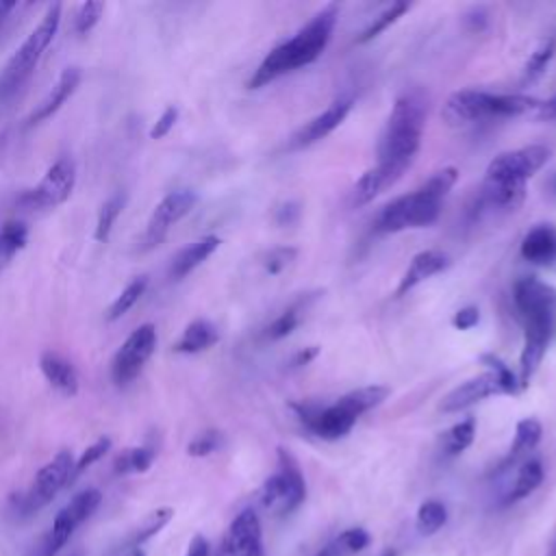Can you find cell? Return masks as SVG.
Listing matches in <instances>:
<instances>
[{
  "label": "cell",
  "instance_id": "6da1fadb",
  "mask_svg": "<svg viewBox=\"0 0 556 556\" xmlns=\"http://www.w3.org/2000/svg\"><path fill=\"white\" fill-rule=\"evenodd\" d=\"M339 4L330 2L319 9L291 39L282 41L280 46L271 48L265 59L258 63L254 74L248 80L250 89H258L269 85L282 74L311 65L328 46L332 30L337 26Z\"/></svg>",
  "mask_w": 556,
  "mask_h": 556
},
{
  "label": "cell",
  "instance_id": "e0dca14e",
  "mask_svg": "<svg viewBox=\"0 0 556 556\" xmlns=\"http://www.w3.org/2000/svg\"><path fill=\"white\" fill-rule=\"evenodd\" d=\"M554 319H539V321H526L523 324V348L519 354V389H526L530 380L534 378L552 337Z\"/></svg>",
  "mask_w": 556,
  "mask_h": 556
},
{
  "label": "cell",
  "instance_id": "f5cc1de1",
  "mask_svg": "<svg viewBox=\"0 0 556 556\" xmlns=\"http://www.w3.org/2000/svg\"><path fill=\"white\" fill-rule=\"evenodd\" d=\"M115 556H146L143 547H124V549H117Z\"/></svg>",
  "mask_w": 556,
  "mask_h": 556
},
{
  "label": "cell",
  "instance_id": "f907efd6",
  "mask_svg": "<svg viewBox=\"0 0 556 556\" xmlns=\"http://www.w3.org/2000/svg\"><path fill=\"white\" fill-rule=\"evenodd\" d=\"M185 556H211V545H208V541H206L202 534H195V536L189 541Z\"/></svg>",
  "mask_w": 556,
  "mask_h": 556
},
{
  "label": "cell",
  "instance_id": "d6a6232c",
  "mask_svg": "<svg viewBox=\"0 0 556 556\" xmlns=\"http://www.w3.org/2000/svg\"><path fill=\"white\" fill-rule=\"evenodd\" d=\"M473 437H476V419L467 417V419L454 424L450 430L443 432V437H441L443 452L447 456H458L460 452H465L473 443Z\"/></svg>",
  "mask_w": 556,
  "mask_h": 556
},
{
  "label": "cell",
  "instance_id": "603a6c76",
  "mask_svg": "<svg viewBox=\"0 0 556 556\" xmlns=\"http://www.w3.org/2000/svg\"><path fill=\"white\" fill-rule=\"evenodd\" d=\"M219 243H222V239L217 235H204L198 241L178 250L169 263V278L180 280L187 274H191L198 265H202L219 248Z\"/></svg>",
  "mask_w": 556,
  "mask_h": 556
},
{
  "label": "cell",
  "instance_id": "836d02e7",
  "mask_svg": "<svg viewBox=\"0 0 556 556\" xmlns=\"http://www.w3.org/2000/svg\"><path fill=\"white\" fill-rule=\"evenodd\" d=\"M554 52H556V37H545V39H541L539 46L530 52V56H528V61H526V65H523L521 85H528V83L536 80V78L545 72V67H547V63L552 61Z\"/></svg>",
  "mask_w": 556,
  "mask_h": 556
},
{
  "label": "cell",
  "instance_id": "8d00e7d4",
  "mask_svg": "<svg viewBox=\"0 0 556 556\" xmlns=\"http://www.w3.org/2000/svg\"><path fill=\"white\" fill-rule=\"evenodd\" d=\"M408 9H410V2H404V0L389 4L382 13H378V15L363 28V33L356 37V43H367V41H371V39L378 37L382 30H387L391 24H395Z\"/></svg>",
  "mask_w": 556,
  "mask_h": 556
},
{
  "label": "cell",
  "instance_id": "4fadbf2b",
  "mask_svg": "<svg viewBox=\"0 0 556 556\" xmlns=\"http://www.w3.org/2000/svg\"><path fill=\"white\" fill-rule=\"evenodd\" d=\"M195 202H198V193L191 189H178V191L167 193L154 206V211L146 224V230L141 235L139 250L148 252V250H154L156 245H161L165 241V237L169 235L172 226L178 224L185 215H189L191 208L195 206Z\"/></svg>",
  "mask_w": 556,
  "mask_h": 556
},
{
  "label": "cell",
  "instance_id": "d4e9b609",
  "mask_svg": "<svg viewBox=\"0 0 556 556\" xmlns=\"http://www.w3.org/2000/svg\"><path fill=\"white\" fill-rule=\"evenodd\" d=\"M219 341V330L213 321L208 319H193L178 341L174 343V352L178 354H200L204 350H211Z\"/></svg>",
  "mask_w": 556,
  "mask_h": 556
},
{
  "label": "cell",
  "instance_id": "277c9868",
  "mask_svg": "<svg viewBox=\"0 0 556 556\" xmlns=\"http://www.w3.org/2000/svg\"><path fill=\"white\" fill-rule=\"evenodd\" d=\"M426 126V102L417 93L400 96L387 117L378 143V163L406 172L421 146Z\"/></svg>",
  "mask_w": 556,
  "mask_h": 556
},
{
  "label": "cell",
  "instance_id": "44dd1931",
  "mask_svg": "<svg viewBox=\"0 0 556 556\" xmlns=\"http://www.w3.org/2000/svg\"><path fill=\"white\" fill-rule=\"evenodd\" d=\"M519 254L523 261L534 265L556 263V226L536 224L534 228H530L521 239Z\"/></svg>",
  "mask_w": 556,
  "mask_h": 556
},
{
  "label": "cell",
  "instance_id": "484cf974",
  "mask_svg": "<svg viewBox=\"0 0 556 556\" xmlns=\"http://www.w3.org/2000/svg\"><path fill=\"white\" fill-rule=\"evenodd\" d=\"M526 198V182H500V180H484L480 189V202L489 208H504L515 211Z\"/></svg>",
  "mask_w": 556,
  "mask_h": 556
},
{
  "label": "cell",
  "instance_id": "ba28073f",
  "mask_svg": "<svg viewBox=\"0 0 556 556\" xmlns=\"http://www.w3.org/2000/svg\"><path fill=\"white\" fill-rule=\"evenodd\" d=\"M74 456L70 450H61L48 460L33 478L26 493L20 495L17 506L24 515L37 513L43 506H48L65 486L72 484V469H74Z\"/></svg>",
  "mask_w": 556,
  "mask_h": 556
},
{
  "label": "cell",
  "instance_id": "7c38bea8",
  "mask_svg": "<svg viewBox=\"0 0 556 556\" xmlns=\"http://www.w3.org/2000/svg\"><path fill=\"white\" fill-rule=\"evenodd\" d=\"M547 161H549V148H545L541 143L500 152L486 165L484 180L528 182V178H532Z\"/></svg>",
  "mask_w": 556,
  "mask_h": 556
},
{
  "label": "cell",
  "instance_id": "9c48e42d",
  "mask_svg": "<svg viewBox=\"0 0 556 556\" xmlns=\"http://www.w3.org/2000/svg\"><path fill=\"white\" fill-rule=\"evenodd\" d=\"M76 185V165L70 156H59L43 174V178L26 189L17 204L28 211H46L61 206L74 191Z\"/></svg>",
  "mask_w": 556,
  "mask_h": 556
},
{
  "label": "cell",
  "instance_id": "2e32d148",
  "mask_svg": "<svg viewBox=\"0 0 556 556\" xmlns=\"http://www.w3.org/2000/svg\"><path fill=\"white\" fill-rule=\"evenodd\" d=\"M350 111H352V98H337L321 113L311 117L289 137V150H302L321 141L334 128L341 126V122L348 117Z\"/></svg>",
  "mask_w": 556,
  "mask_h": 556
},
{
  "label": "cell",
  "instance_id": "52a82bcc",
  "mask_svg": "<svg viewBox=\"0 0 556 556\" xmlns=\"http://www.w3.org/2000/svg\"><path fill=\"white\" fill-rule=\"evenodd\" d=\"M306 497V482L298 460L287 452L278 450V469L263 482L258 491L261 506L282 517L293 513Z\"/></svg>",
  "mask_w": 556,
  "mask_h": 556
},
{
  "label": "cell",
  "instance_id": "9f6ffc18",
  "mask_svg": "<svg viewBox=\"0 0 556 556\" xmlns=\"http://www.w3.org/2000/svg\"><path fill=\"white\" fill-rule=\"evenodd\" d=\"M552 187H554V191H556V176H554V180H552Z\"/></svg>",
  "mask_w": 556,
  "mask_h": 556
},
{
  "label": "cell",
  "instance_id": "c3c4849f",
  "mask_svg": "<svg viewBox=\"0 0 556 556\" xmlns=\"http://www.w3.org/2000/svg\"><path fill=\"white\" fill-rule=\"evenodd\" d=\"M317 354H319V348H317V345L302 348V350H298V352L293 354V358L289 361V367H291V369H300V367L308 365L311 361H315V358H317Z\"/></svg>",
  "mask_w": 556,
  "mask_h": 556
},
{
  "label": "cell",
  "instance_id": "d6986e66",
  "mask_svg": "<svg viewBox=\"0 0 556 556\" xmlns=\"http://www.w3.org/2000/svg\"><path fill=\"white\" fill-rule=\"evenodd\" d=\"M80 78H83V74L78 67H65L61 72L59 80L54 83V87L48 91V96L30 111V115L26 117V126H35V124H41L48 117H52L78 89Z\"/></svg>",
  "mask_w": 556,
  "mask_h": 556
},
{
  "label": "cell",
  "instance_id": "83f0119b",
  "mask_svg": "<svg viewBox=\"0 0 556 556\" xmlns=\"http://www.w3.org/2000/svg\"><path fill=\"white\" fill-rule=\"evenodd\" d=\"M541 437H543V426H541L539 419H534V417H523V419H519L517 426H515V437H513L508 456L504 458V463H502L500 469H504V467L513 465L515 460H519L521 456L530 454V452L539 445Z\"/></svg>",
  "mask_w": 556,
  "mask_h": 556
},
{
  "label": "cell",
  "instance_id": "db71d44e",
  "mask_svg": "<svg viewBox=\"0 0 556 556\" xmlns=\"http://www.w3.org/2000/svg\"><path fill=\"white\" fill-rule=\"evenodd\" d=\"M545 556H556V541L549 545V549H547V554Z\"/></svg>",
  "mask_w": 556,
  "mask_h": 556
},
{
  "label": "cell",
  "instance_id": "7a4b0ae2",
  "mask_svg": "<svg viewBox=\"0 0 556 556\" xmlns=\"http://www.w3.org/2000/svg\"><path fill=\"white\" fill-rule=\"evenodd\" d=\"M458 180L456 167H443L434 172L419 189L397 195L391 202H387L376 219L374 230L389 235V232H402L408 228H424L437 222L441 213V204L450 189Z\"/></svg>",
  "mask_w": 556,
  "mask_h": 556
},
{
  "label": "cell",
  "instance_id": "4dcf8cb0",
  "mask_svg": "<svg viewBox=\"0 0 556 556\" xmlns=\"http://www.w3.org/2000/svg\"><path fill=\"white\" fill-rule=\"evenodd\" d=\"M156 458V450L152 445H137V447H126L119 452L113 460V471L117 476H128V473H143L152 467Z\"/></svg>",
  "mask_w": 556,
  "mask_h": 556
},
{
  "label": "cell",
  "instance_id": "ac0fdd59",
  "mask_svg": "<svg viewBox=\"0 0 556 556\" xmlns=\"http://www.w3.org/2000/svg\"><path fill=\"white\" fill-rule=\"evenodd\" d=\"M491 395H504V387L500 382V378L493 371H482L465 382H460L458 387H454L439 404V408L443 413H460L469 406H473L476 402L491 397Z\"/></svg>",
  "mask_w": 556,
  "mask_h": 556
},
{
  "label": "cell",
  "instance_id": "8fae6325",
  "mask_svg": "<svg viewBox=\"0 0 556 556\" xmlns=\"http://www.w3.org/2000/svg\"><path fill=\"white\" fill-rule=\"evenodd\" d=\"M102 493L98 489H83L76 493L54 517L52 528L43 543V556H56L61 547L72 539L78 526H83L100 506Z\"/></svg>",
  "mask_w": 556,
  "mask_h": 556
},
{
  "label": "cell",
  "instance_id": "4316f807",
  "mask_svg": "<svg viewBox=\"0 0 556 556\" xmlns=\"http://www.w3.org/2000/svg\"><path fill=\"white\" fill-rule=\"evenodd\" d=\"M543 478H545V469H543L541 458H526V460L517 467L515 480H513L508 493L504 495V506L515 504V502L528 497L530 493H534V491L541 486Z\"/></svg>",
  "mask_w": 556,
  "mask_h": 556
},
{
  "label": "cell",
  "instance_id": "7402d4cb",
  "mask_svg": "<svg viewBox=\"0 0 556 556\" xmlns=\"http://www.w3.org/2000/svg\"><path fill=\"white\" fill-rule=\"evenodd\" d=\"M39 369L43 378L63 395L74 397L78 393V371L72 361H67L63 354L46 350L39 356Z\"/></svg>",
  "mask_w": 556,
  "mask_h": 556
},
{
  "label": "cell",
  "instance_id": "cb8c5ba5",
  "mask_svg": "<svg viewBox=\"0 0 556 556\" xmlns=\"http://www.w3.org/2000/svg\"><path fill=\"white\" fill-rule=\"evenodd\" d=\"M402 178L400 172L376 163L374 167H369L352 187V204L354 206H363L369 204L376 195H380L384 189H389L391 185H395Z\"/></svg>",
  "mask_w": 556,
  "mask_h": 556
},
{
  "label": "cell",
  "instance_id": "11a10c76",
  "mask_svg": "<svg viewBox=\"0 0 556 556\" xmlns=\"http://www.w3.org/2000/svg\"><path fill=\"white\" fill-rule=\"evenodd\" d=\"M315 556H332V554L328 552V547H324V549H319Z\"/></svg>",
  "mask_w": 556,
  "mask_h": 556
},
{
  "label": "cell",
  "instance_id": "b9f144b4",
  "mask_svg": "<svg viewBox=\"0 0 556 556\" xmlns=\"http://www.w3.org/2000/svg\"><path fill=\"white\" fill-rule=\"evenodd\" d=\"M224 445V434L219 430H204L200 434H195L189 445H187V454L193 458H204L213 452H217Z\"/></svg>",
  "mask_w": 556,
  "mask_h": 556
},
{
  "label": "cell",
  "instance_id": "8992f818",
  "mask_svg": "<svg viewBox=\"0 0 556 556\" xmlns=\"http://www.w3.org/2000/svg\"><path fill=\"white\" fill-rule=\"evenodd\" d=\"M59 24H61V4L54 2L48 7L41 22L28 33V37L11 54L4 70L0 72V100H9L28 83L46 48L52 43L59 30Z\"/></svg>",
  "mask_w": 556,
  "mask_h": 556
},
{
  "label": "cell",
  "instance_id": "7bdbcfd3",
  "mask_svg": "<svg viewBox=\"0 0 556 556\" xmlns=\"http://www.w3.org/2000/svg\"><path fill=\"white\" fill-rule=\"evenodd\" d=\"M102 11H104V2H83L74 15V30L78 35H87L102 17Z\"/></svg>",
  "mask_w": 556,
  "mask_h": 556
},
{
  "label": "cell",
  "instance_id": "d590c367",
  "mask_svg": "<svg viewBox=\"0 0 556 556\" xmlns=\"http://www.w3.org/2000/svg\"><path fill=\"white\" fill-rule=\"evenodd\" d=\"M371 543V536L365 528H348L341 534H337L326 547L332 556H354L363 552Z\"/></svg>",
  "mask_w": 556,
  "mask_h": 556
},
{
  "label": "cell",
  "instance_id": "5b68a950",
  "mask_svg": "<svg viewBox=\"0 0 556 556\" xmlns=\"http://www.w3.org/2000/svg\"><path fill=\"white\" fill-rule=\"evenodd\" d=\"M541 100L523 93H491L482 89L454 91L445 102V117L450 122H482L504 119L534 113Z\"/></svg>",
  "mask_w": 556,
  "mask_h": 556
},
{
  "label": "cell",
  "instance_id": "5bb4252c",
  "mask_svg": "<svg viewBox=\"0 0 556 556\" xmlns=\"http://www.w3.org/2000/svg\"><path fill=\"white\" fill-rule=\"evenodd\" d=\"M513 302L521 321L554 319L556 315V287L536 276H521L513 285Z\"/></svg>",
  "mask_w": 556,
  "mask_h": 556
},
{
  "label": "cell",
  "instance_id": "6f0895ef",
  "mask_svg": "<svg viewBox=\"0 0 556 556\" xmlns=\"http://www.w3.org/2000/svg\"><path fill=\"white\" fill-rule=\"evenodd\" d=\"M70 556H83V554H78V552H76V554H70Z\"/></svg>",
  "mask_w": 556,
  "mask_h": 556
},
{
  "label": "cell",
  "instance_id": "ee69618b",
  "mask_svg": "<svg viewBox=\"0 0 556 556\" xmlns=\"http://www.w3.org/2000/svg\"><path fill=\"white\" fill-rule=\"evenodd\" d=\"M295 256H298V250H295L293 245H278V248H274V250H269V252L265 254L263 267H265L267 274L276 276V274H280L287 265H291V263L295 261Z\"/></svg>",
  "mask_w": 556,
  "mask_h": 556
},
{
  "label": "cell",
  "instance_id": "e575fe53",
  "mask_svg": "<svg viewBox=\"0 0 556 556\" xmlns=\"http://www.w3.org/2000/svg\"><path fill=\"white\" fill-rule=\"evenodd\" d=\"M146 289H148V278H146V276L132 278V280L122 289V293L113 300V304L109 306L106 319H109V321H115V319H119L122 315H126V313L141 300V295L146 293Z\"/></svg>",
  "mask_w": 556,
  "mask_h": 556
},
{
  "label": "cell",
  "instance_id": "ffe728a7",
  "mask_svg": "<svg viewBox=\"0 0 556 556\" xmlns=\"http://www.w3.org/2000/svg\"><path fill=\"white\" fill-rule=\"evenodd\" d=\"M450 263H452L450 256L445 252H441V250H421V252H417L410 258L408 267L404 269V274L400 278L395 295L400 298V295L408 293L413 287H417L419 282H424V280L445 271L450 267Z\"/></svg>",
  "mask_w": 556,
  "mask_h": 556
},
{
  "label": "cell",
  "instance_id": "f35d334b",
  "mask_svg": "<svg viewBox=\"0 0 556 556\" xmlns=\"http://www.w3.org/2000/svg\"><path fill=\"white\" fill-rule=\"evenodd\" d=\"M478 361H480V365H484L489 371H493L500 378V382L504 387V395H517L521 391L517 374L500 356L486 352V354H480Z\"/></svg>",
  "mask_w": 556,
  "mask_h": 556
},
{
  "label": "cell",
  "instance_id": "816d5d0a",
  "mask_svg": "<svg viewBox=\"0 0 556 556\" xmlns=\"http://www.w3.org/2000/svg\"><path fill=\"white\" fill-rule=\"evenodd\" d=\"M534 115H536L539 119L554 122V119H556V96H552V98H547V100H541L539 106H536V111H534Z\"/></svg>",
  "mask_w": 556,
  "mask_h": 556
},
{
  "label": "cell",
  "instance_id": "f1b7e54d",
  "mask_svg": "<svg viewBox=\"0 0 556 556\" xmlns=\"http://www.w3.org/2000/svg\"><path fill=\"white\" fill-rule=\"evenodd\" d=\"M174 517V508L172 506H161L154 508L152 513H148L139 526L124 539V547H141L146 541H150L152 536H156ZM119 547V549H124Z\"/></svg>",
  "mask_w": 556,
  "mask_h": 556
},
{
  "label": "cell",
  "instance_id": "681fc988",
  "mask_svg": "<svg viewBox=\"0 0 556 556\" xmlns=\"http://www.w3.org/2000/svg\"><path fill=\"white\" fill-rule=\"evenodd\" d=\"M298 217H300V208H298V204H293V202H287V204H282V206L276 211V222H278L280 226H289V224H293Z\"/></svg>",
  "mask_w": 556,
  "mask_h": 556
},
{
  "label": "cell",
  "instance_id": "7dc6e473",
  "mask_svg": "<svg viewBox=\"0 0 556 556\" xmlns=\"http://www.w3.org/2000/svg\"><path fill=\"white\" fill-rule=\"evenodd\" d=\"M465 26L473 33H482L489 26V15L482 7H473L469 13H465Z\"/></svg>",
  "mask_w": 556,
  "mask_h": 556
},
{
  "label": "cell",
  "instance_id": "bcb514c9",
  "mask_svg": "<svg viewBox=\"0 0 556 556\" xmlns=\"http://www.w3.org/2000/svg\"><path fill=\"white\" fill-rule=\"evenodd\" d=\"M480 321V311L478 306H463L454 313L452 317V326L456 330H471L476 324Z\"/></svg>",
  "mask_w": 556,
  "mask_h": 556
},
{
  "label": "cell",
  "instance_id": "ab89813d",
  "mask_svg": "<svg viewBox=\"0 0 556 556\" xmlns=\"http://www.w3.org/2000/svg\"><path fill=\"white\" fill-rule=\"evenodd\" d=\"M300 324V306L293 304L289 308H285L267 328H265V337L269 341H280L285 337H289Z\"/></svg>",
  "mask_w": 556,
  "mask_h": 556
},
{
  "label": "cell",
  "instance_id": "1f68e13d",
  "mask_svg": "<svg viewBox=\"0 0 556 556\" xmlns=\"http://www.w3.org/2000/svg\"><path fill=\"white\" fill-rule=\"evenodd\" d=\"M124 206H126V193H124V191H115V193H111V195L102 202V206H100V211H98L96 228H93V239H96V241H100V243H106V241H109V237H111V232H113V226H115L117 217L122 215Z\"/></svg>",
  "mask_w": 556,
  "mask_h": 556
},
{
  "label": "cell",
  "instance_id": "30bf717a",
  "mask_svg": "<svg viewBox=\"0 0 556 556\" xmlns=\"http://www.w3.org/2000/svg\"><path fill=\"white\" fill-rule=\"evenodd\" d=\"M154 350H156V328L154 324H141L137 330L128 334V339L115 352L111 361V380L117 387L130 384L141 374V369L146 367Z\"/></svg>",
  "mask_w": 556,
  "mask_h": 556
},
{
  "label": "cell",
  "instance_id": "f546056e",
  "mask_svg": "<svg viewBox=\"0 0 556 556\" xmlns=\"http://www.w3.org/2000/svg\"><path fill=\"white\" fill-rule=\"evenodd\" d=\"M28 226L20 219L0 224V274L11 265L13 256L26 248Z\"/></svg>",
  "mask_w": 556,
  "mask_h": 556
},
{
  "label": "cell",
  "instance_id": "f6af8a7d",
  "mask_svg": "<svg viewBox=\"0 0 556 556\" xmlns=\"http://www.w3.org/2000/svg\"><path fill=\"white\" fill-rule=\"evenodd\" d=\"M178 115H180V111H178V106H167L163 113H161V117L154 122V126L150 128V139H163L165 135H169V130L174 128V124L178 122Z\"/></svg>",
  "mask_w": 556,
  "mask_h": 556
},
{
  "label": "cell",
  "instance_id": "74e56055",
  "mask_svg": "<svg viewBox=\"0 0 556 556\" xmlns=\"http://www.w3.org/2000/svg\"><path fill=\"white\" fill-rule=\"evenodd\" d=\"M447 521V508L443 502L439 500H426L419 508H417V519L415 526L421 534H434L437 530H441Z\"/></svg>",
  "mask_w": 556,
  "mask_h": 556
},
{
  "label": "cell",
  "instance_id": "3957f363",
  "mask_svg": "<svg viewBox=\"0 0 556 556\" xmlns=\"http://www.w3.org/2000/svg\"><path fill=\"white\" fill-rule=\"evenodd\" d=\"M389 393H391L389 387L369 384L341 395L337 402L328 406L291 404V408L295 410L298 419L308 432H313L324 441H337L354 428L356 419L363 413L380 406L389 397Z\"/></svg>",
  "mask_w": 556,
  "mask_h": 556
},
{
  "label": "cell",
  "instance_id": "9a60e30c",
  "mask_svg": "<svg viewBox=\"0 0 556 556\" xmlns=\"http://www.w3.org/2000/svg\"><path fill=\"white\" fill-rule=\"evenodd\" d=\"M215 556H261V521L252 508L230 521Z\"/></svg>",
  "mask_w": 556,
  "mask_h": 556
},
{
  "label": "cell",
  "instance_id": "60d3db41",
  "mask_svg": "<svg viewBox=\"0 0 556 556\" xmlns=\"http://www.w3.org/2000/svg\"><path fill=\"white\" fill-rule=\"evenodd\" d=\"M111 445H113V441L109 439V437H100V439H96L76 460H74V469H72V482L80 476V473H85L93 463H98L100 458H104L106 456V452L111 450Z\"/></svg>",
  "mask_w": 556,
  "mask_h": 556
}]
</instances>
